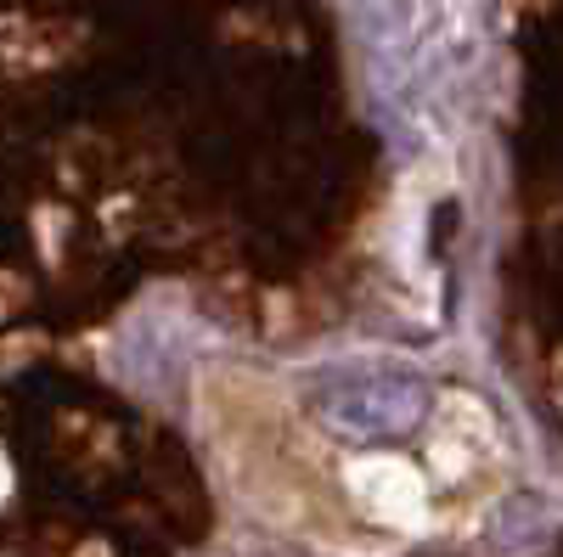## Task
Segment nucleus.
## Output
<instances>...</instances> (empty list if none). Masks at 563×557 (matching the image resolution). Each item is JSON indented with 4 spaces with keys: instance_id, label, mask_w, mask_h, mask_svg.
Masks as SVG:
<instances>
[{
    "instance_id": "f257e3e1",
    "label": "nucleus",
    "mask_w": 563,
    "mask_h": 557,
    "mask_svg": "<svg viewBox=\"0 0 563 557\" xmlns=\"http://www.w3.org/2000/svg\"><path fill=\"white\" fill-rule=\"evenodd\" d=\"M310 411H316V423L344 445H384V439L411 434L422 416L434 411V389L422 383L417 371H395V366L339 371V378H327L310 394Z\"/></svg>"
}]
</instances>
